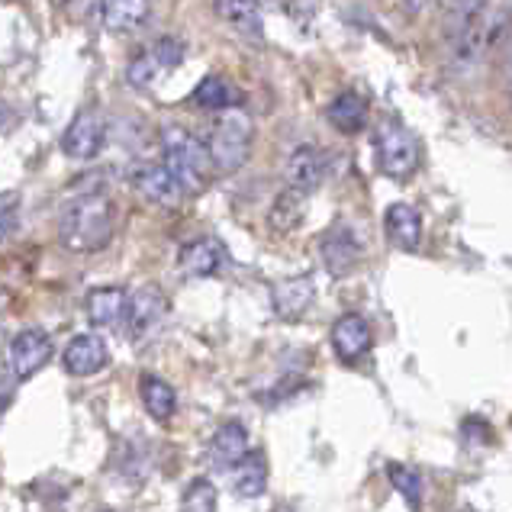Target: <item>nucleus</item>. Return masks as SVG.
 I'll return each instance as SVG.
<instances>
[{
  "mask_svg": "<svg viewBox=\"0 0 512 512\" xmlns=\"http://www.w3.org/2000/svg\"><path fill=\"white\" fill-rule=\"evenodd\" d=\"M326 120L342 136H358L368 126V97L358 91H339L326 107Z\"/></svg>",
  "mask_w": 512,
  "mask_h": 512,
  "instance_id": "ddd939ff",
  "label": "nucleus"
},
{
  "mask_svg": "<svg viewBox=\"0 0 512 512\" xmlns=\"http://www.w3.org/2000/svg\"><path fill=\"white\" fill-rule=\"evenodd\" d=\"M58 239L75 255L100 252L113 239V203L104 187L78 190L75 200L65 203L58 219Z\"/></svg>",
  "mask_w": 512,
  "mask_h": 512,
  "instance_id": "f257e3e1",
  "label": "nucleus"
},
{
  "mask_svg": "<svg viewBox=\"0 0 512 512\" xmlns=\"http://www.w3.org/2000/svg\"><path fill=\"white\" fill-rule=\"evenodd\" d=\"M126 306H129V294L123 287H94L84 300L87 319H91V326L97 329L120 326L126 319Z\"/></svg>",
  "mask_w": 512,
  "mask_h": 512,
  "instance_id": "2eb2a0df",
  "label": "nucleus"
},
{
  "mask_svg": "<svg viewBox=\"0 0 512 512\" xmlns=\"http://www.w3.org/2000/svg\"><path fill=\"white\" fill-rule=\"evenodd\" d=\"M17 223V194H0V242L10 236Z\"/></svg>",
  "mask_w": 512,
  "mask_h": 512,
  "instance_id": "c85d7f7f",
  "label": "nucleus"
},
{
  "mask_svg": "<svg viewBox=\"0 0 512 512\" xmlns=\"http://www.w3.org/2000/svg\"><path fill=\"white\" fill-rule=\"evenodd\" d=\"M165 316H168V297L158 290L155 284L149 287H139L133 297H129V306H126V335H129V342H145V339H152V335L162 329L165 323Z\"/></svg>",
  "mask_w": 512,
  "mask_h": 512,
  "instance_id": "39448f33",
  "label": "nucleus"
},
{
  "mask_svg": "<svg viewBox=\"0 0 512 512\" xmlns=\"http://www.w3.org/2000/svg\"><path fill=\"white\" fill-rule=\"evenodd\" d=\"M190 104L200 107V110H210V113H229V110H239L242 104V94L239 87L232 84L223 75H207L190 94Z\"/></svg>",
  "mask_w": 512,
  "mask_h": 512,
  "instance_id": "a211bd4d",
  "label": "nucleus"
},
{
  "mask_svg": "<svg viewBox=\"0 0 512 512\" xmlns=\"http://www.w3.org/2000/svg\"><path fill=\"white\" fill-rule=\"evenodd\" d=\"M387 477H390V484L397 487V493L403 496V500H406L409 506H413V509L422 506V477L413 471V467L390 461V464H387Z\"/></svg>",
  "mask_w": 512,
  "mask_h": 512,
  "instance_id": "393cba45",
  "label": "nucleus"
},
{
  "mask_svg": "<svg viewBox=\"0 0 512 512\" xmlns=\"http://www.w3.org/2000/svg\"><path fill=\"white\" fill-rule=\"evenodd\" d=\"M303 207H306V194H300L294 187H284L268 210V226L274 232H294L303 223Z\"/></svg>",
  "mask_w": 512,
  "mask_h": 512,
  "instance_id": "5701e85b",
  "label": "nucleus"
},
{
  "mask_svg": "<svg viewBox=\"0 0 512 512\" xmlns=\"http://www.w3.org/2000/svg\"><path fill=\"white\" fill-rule=\"evenodd\" d=\"M162 152H165V168L174 174V181L181 184V190L190 194H200L210 181L213 171V158L207 142H200L190 129L184 126H165L162 129Z\"/></svg>",
  "mask_w": 512,
  "mask_h": 512,
  "instance_id": "f03ea898",
  "label": "nucleus"
},
{
  "mask_svg": "<svg viewBox=\"0 0 512 512\" xmlns=\"http://www.w3.org/2000/svg\"><path fill=\"white\" fill-rule=\"evenodd\" d=\"M149 20V0H100V23L110 33H133Z\"/></svg>",
  "mask_w": 512,
  "mask_h": 512,
  "instance_id": "aec40b11",
  "label": "nucleus"
},
{
  "mask_svg": "<svg viewBox=\"0 0 512 512\" xmlns=\"http://www.w3.org/2000/svg\"><path fill=\"white\" fill-rule=\"evenodd\" d=\"M252 142H255L252 116L245 110L219 113V120L213 123L210 142H207L210 158H213V171L236 174L248 162V155H252Z\"/></svg>",
  "mask_w": 512,
  "mask_h": 512,
  "instance_id": "7ed1b4c3",
  "label": "nucleus"
},
{
  "mask_svg": "<svg viewBox=\"0 0 512 512\" xmlns=\"http://www.w3.org/2000/svg\"><path fill=\"white\" fill-rule=\"evenodd\" d=\"M107 361H110V351L100 335H78V339L68 342L65 355H62L65 371L75 377H91L97 371H104Z\"/></svg>",
  "mask_w": 512,
  "mask_h": 512,
  "instance_id": "f8f14e48",
  "label": "nucleus"
},
{
  "mask_svg": "<svg viewBox=\"0 0 512 512\" xmlns=\"http://www.w3.org/2000/svg\"><path fill=\"white\" fill-rule=\"evenodd\" d=\"M210 455L213 461L229 471V467H239L248 455V432L242 422H226V426H219L213 442H210Z\"/></svg>",
  "mask_w": 512,
  "mask_h": 512,
  "instance_id": "6ab92c4d",
  "label": "nucleus"
},
{
  "mask_svg": "<svg viewBox=\"0 0 512 512\" xmlns=\"http://www.w3.org/2000/svg\"><path fill=\"white\" fill-rule=\"evenodd\" d=\"M139 397H142V406L149 409V416H155L158 422H168L174 416V409H178V393H174L168 380L155 374H142Z\"/></svg>",
  "mask_w": 512,
  "mask_h": 512,
  "instance_id": "412c9836",
  "label": "nucleus"
},
{
  "mask_svg": "<svg viewBox=\"0 0 512 512\" xmlns=\"http://www.w3.org/2000/svg\"><path fill=\"white\" fill-rule=\"evenodd\" d=\"M268 487V461L261 451H248L245 461L232 471V490H236L242 500H255Z\"/></svg>",
  "mask_w": 512,
  "mask_h": 512,
  "instance_id": "4be33fe9",
  "label": "nucleus"
},
{
  "mask_svg": "<svg viewBox=\"0 0 512 512\" xmlns=\"http://www.w3.org/2000/svg\"><path fill=\"white\" fill-rule=\"evenodd\" d=\"M152 52H155L158 62H162L165 71H168V68H178V65L184 62V46H181L178 39H171V36L158 39L155 46H152Z\"/></svg>",
  "mask_w": 512,
  "mask_h": 512,
  "instance_id": "cd10ccee",
  "label": "nucleus"
},
{
  "mask_svg": "<svg viewBox=\"0 0 512 512\" xmlns=\"http://www.w3.org/2000/svg\"><path fill=\"white\" fill-rule=\"evenodd\" d=\"M162 71H165V68H162V62H158L155 52L149 49V52L136 55L133 62L126 65V81L142 91V87H152L158 78H162Z\"/></svg>",
  "mask_w": 512,
  "mask_h": 512,
  "instance_id": "bb28decb",
  "label": "nucleus"
},
{
  "mask_svg": "<svg viewBox=\"0 0 512 512\" xmlns=\"http://www.w3.org/2000/svg\"><path fill=\"white\" fill-rule=\"evenodd\" d=\"M471 4H474V0H435V7L442 10L445 17H458V13H461V10H467Z\"/></svg>",
  "mask_w": 512,
  "mask_h": 512,
  "instance_id": "c756f323",
  "label": "nucleus"
},
{
  "mask_svg": "<svg viewBox=\"0 0 512 512\" xmlns=\"http://www.w3.org/2000/svg\"><path fill=\"white\" fill-rule=\"evenodd\" d=\"M384 229L387 239L397 248H403V252H416L422 242V216L409 203H390L384 213Z\"/></svg>",
  "mask_w": 512,
  "mask_h": 512,
  "instance_id": "f3484780",
  "label": "nucleus"
},
{
  "mask_svg": "<svg viewBox=\"0 0 512 512\" xmlns=\"http://www.w3.org/2000/svg\"><path fill=\"white\" fill-rule=\"evenodd\" d=\"M10 400H13V380L7 374H0V413L10 406Z\"/></svg>",
  "mask_w": 512,
  "mask_h": 512,
  "instance_id": "7c9ffc66",
  "label": "nucleus"
},
{
  "mask_svg": "<svg viewBox=\"0 0 512 512\" xmlns=\"http://www.w3.org/2000/svg\"><path fill=\"white\" fill-rule=\"evenodd\" d=\"M506 91H509V107H512V62L506 68Z\"/></svg>",
  "mask_w": 512,
  "mask_h": 512,
  "instance_id": "473e14b6",
  "label": "nucleus"
},
{
  "mask_svg": "<svg viewBox=\"0 0 512 512\" xmlns=\"http://www.w3.org/2000/svg\"><path fill=\"white\" fill-rule=\"evenodd\" d=\"M332 348L345 364H355L361 355H368V348H371V326L355 313L342 316L332 329Z\"/></svg>",
  "mask_w": 512,
  "mask_h": 512,
  "instance_id": "dca6fc26",
  "label": "nucleus"
},
{
  "mask_svg": "<svg viewBox=\"0 0 512 512\" xmlns=\"http://www.w3.org/2000/svg\"><path fill=\"white\" fill-rule=\"evenodd\" d=\"M261 4L265 0H216V13L245 36H261Z\"/></svg>",
  "mask_w": 512,
  "mask_h": 512,
  "instance_id": "b1692460",
  "label": "nucleus"
},
{
  "mask_svg": "<svg viewBox=\"0 0 512 512\" xmlns=\"http://www.w3.org/2000/svg\"><path fill=\"white\" fill-rule=\"evenodd\" d=\"M107 142V123L97 110H81L62 136V152L75 162H91Z\"/></svg>",
  "mask_w": 512,
  "mask_h": 512,
  "instance_id": "0eeeda50",
  "label": "nucleus"
},
{
  "mask_svg": "<svg viewBox=\"0 0 512 512\" xmlns=\"http://www.w3.org/2000/svg\"><path fill=\"white\" fill-rule=\"evenodd\" d=\"M181 512H216V487L207 477L190 480L181 496Z\"/></svg>",
  "mask_w": 512,
  "mask_h": 512,
  "instance_id": "a878e982",
  "label": "nucleus"
},
{
  "mask_svg": "<svg viewBox=\"0 0 512 512\" xmlns=\"http://www.w3.org/2000/svg\"><path fill=\"white\" fill-rule=\"evenodd\" d=\"M374 158L377 168L393 181L413 178L419 168V145L400 120H380L374 129Z\"/></svg>",
  "mask_w": 512,
  "mask_h": 512,
  "instance_id": "20e7f679",
  "label": "nucleus"
},
{
  "mask_svg": "<svg viewBox=\"0 0 512 512\" xmlns=\"http://www.w3.org/2000/svg\"><path fill=\"white\" fill-rule=\"evenodd\" d=\"M323 265L332 277H348L361 265V242L348 226H335L323 239Z\"/></svg>",
  "mask_w": 512,
  "mask_h": 512,
  "instance_id": "9d476101",
  "label": "nucleus"
},
{
  "mask_svg": "<svg viewBox=\"0 0 512 512\" xmlns=\"http://www.w3.org/2000/svg\"><path fill=\"white\" fill-rule=\"evenodd\" d=\"M129 184L139 190L142 200L155 203V207H178L187 197L181 184L174 181V174L165 165H155V162H139L129 168Z\"/></svg>",
  "mask_w": 512,
  "mask_h": 512,
  "instance_id": "6e6552de",
  "label": "nucleus"
},
{
  "mask_svg": "<svg viewBox=\"0 0 512 512\" xmlns=\"http://www.w3.org/2000/svg\"><path fill=\"white\" fill-rule=\"evenodd\" d=\"M100 512H113V509H100Z\"/></svg>",
  "mask_w": 512,
  "mask_h": 512,
  "instance_id": "72a5a7b5",
  "label": "nucleus"
},
{
  "mask_svg": "<svg viewBox=\"0 0 512 512\" xmlns=\"http://www.w3.org/2000/svg\"><path fill=\"white\" fill-rule=\"evenodd\" d=\"M52 358V339L42 329H23L10 342V368L17 380L36 377Z\"/></svg>",
  "mask_w": 512,
  "mask_h": 512,
  "instance_id": "1a4fd4ad",
  "label": "nucleus"
},
{
  "mask_svg": "<svg viewBox=\"0 0 512 512\" xmlns=\"http://www.w3.org/2000/svg\"><path fill=\"white\" fill-rule=\"evenodd\" d=\"M429 4H435V0H406L409 10H422V7H429Z\"/></svg>",
  "mask_w": 512,
  "mask_h": 512,
  "instance_id": "2f4dec72",
  "label": "nucleus"
},
{
  "mask_svg": "<svg viewBox=\"0 0 512 512\" xmlns=\"http://www.w3.org/2000/svg\"><path fill=\"white\" fill-rule=\"evenodd\" d=\"M226 265V248L219 239H194L178 252V268L187 277H216Z\"/></svg>",
  "mask_w": 512,
  "mask_h": 512,
  "instance_id": "9b49d317",
  "label": "nucleus"
},
{
  "mask_svg": "<svg viewBox=\"0 0 512 512\" xmlns=\"http://www.w3.org/2000/svg\"><path fill=\"white\" fill-rule=\"evenodd\" d=\"M274 313L281 319H300L310 303L316 300V281L310 274H300V277H287V281L274 284Z\"/></svg>",
  "mask_w": 512,
  "mask_h": 512,
  "instance_id": "4468645a",
  "label": "nucleus"
},
{
  "mask_svg": "<svg viewBox=\"0 0 512 512\" xmlns=\"http://www.w3.org/2000/svg\"><path fill=\"white\" fill-rule=\"evenodd\" d=\"M287 187L300 190V194H316L329 174V155L319 149L316 142H300L294 152L287 155Z\"/></svg>",
  "mask_w": 512,
  "mask_h": 512,
  "instance_id": "423d86ee",
  "label": "nucleus"
}]
</instances>
